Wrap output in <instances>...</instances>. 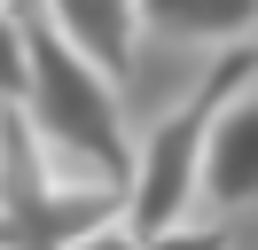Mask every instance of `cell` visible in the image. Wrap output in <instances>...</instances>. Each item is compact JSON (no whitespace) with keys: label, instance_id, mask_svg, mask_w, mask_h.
<instances>
[{"label":"cell","instance_id":"obj_6","mask_svg":"<svg viewBox=\"0 0 258 250\" xmlns=\"http://www.w3.org/2000/svg\"><path fill=\"white\" fill-rule=\"evenodd\" d=\"M24 78H32V8L0 0V102H16Z\"/></svg>","mask_w":258,"mask_h":250},{"label":"cell","instance_id":"obj_7","mask_svg":"<svg viewBox=\"0 0 258 250\" xmlns=\"http://www.w3.org/2000/svg\"><path fill=\"white\" fill-rule=\"evenodd\" d=\"M24 8H32V16H39V8H47V0H24Z\"/></svg>","mask_w":258,"mask_h":250},{"label":"cell","instance_id":"obj_1","mask_svg":"<svg viewBox=\"0 0 258 250\" xmlns=\"http://www.w3.org/2000/svg\"><path fill=\"white\" fill-rule=\"evenodd\" d=\"M258 78V39H227L204 62V78L188 86V102L164 109L133 149V180H125V242H164L188 227V211L204 203V149H211V117L235 86Z\"/></svg>","mask_w":258,"mask_h":250},{"label":"cell","instance_id":"obj_5","mask_svg":"<svg viewBox=\"0 0 258 250\" xmlns=\"http://www.w3.org/2000/svg\"><path fill=\"white\" fill-rule=\"evenodd\" d=\"M141 16L157 39H211V47L258 31V0H141Z\"/></svg>","mask_w":258,"mask_h":250},{"label":"cell","instance_id":"obj_4","mask_svg":"<svg viewBox=\"0 0 258 250\" xmlns=\"http://www.w3.org/2000/svg\"><path fill=\"white\" fill-rule=\"evenodd\" d=\"M39 16H47L63 39H79L86 55H94L102 71H117V78L133 71V47H141V31H149L141 0H47Z\"/></svg>","mask_w":258,"mask_h":250},{"label":"cell","instance_id":"obj_8","mask_svg":"<svg viewBox=\"0 0 258 250\" xmlns=\"http://www.w3.org/2000/svg\"><path fill=\"white\" fill-rule=\"evenodd\" d=\"M250 39H258V31H250Z\"/></svg>","mask_w":258,"mask_h":250},{"label":"cell","instance_id":"obj_2","mask_svg":"<svg viewBox=\"0 0 258 250\" xmlns=\"http://www.w3.org/2000/svg\"><path fill=\"white\" fill-rule=\"evenodd\" d=\"M24 117L39 125V141L55 149L63 172H94V180H133V149L125 133V102H117V71H102L79 39L32 16V78H24Z\"/></svg>","mask_w":258,"mask_h":250},{"label":"cell","instance_id":"obj_3","mask_svg":"<svg viewBox=\"0 0 258 250\" xmlns=\"http://www.w3.org/2000/svg\"><path fill=\"white\" fill-rule=\"evenodd\" d=\"M204 203H211V211H250V203H258V78L235 86L219 102V117H211Z\"/></svg>","mask_w":258,"mask_h":250}]
</instances>
